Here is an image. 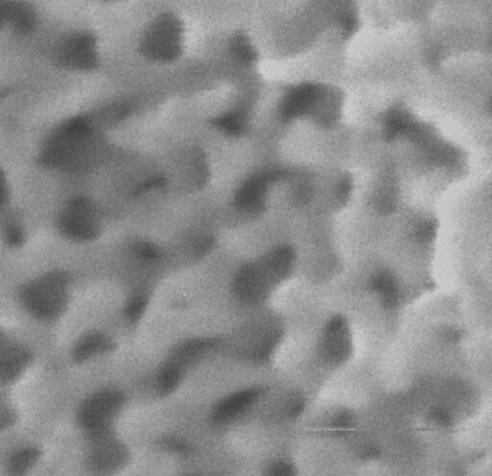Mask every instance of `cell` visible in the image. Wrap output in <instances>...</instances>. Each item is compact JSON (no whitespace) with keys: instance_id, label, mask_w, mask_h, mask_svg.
<instances>
[{"instance_id":"cell-1","label":"cell","mask_w":492,"mask_h":476,"mask_svg":"<svg viewBox=\"0 0 492 476\" xmlns=\"http://www.w3.org/2000/svg\"><path fill=\"white\" fill-rule=\"evenodd\" d=\"M92 127L82 117L65 119L48 136L40 151V161L53 171L70 172L81 167Z\"/></svg>"},{"instance_id":"cell-2","label":"cell","mask_w":492,"mask_h":476,"mask_svg":"<svg viewBox=\"0 0 492 476\" xmlns=\"http://www.w3.org/2000/svg\"><path fill=\"white\" fill-rule=\"evenodd\" d=\"M27 311L39 319L59 317L69 300V279L62 272H50L31 280L20 293Z\"/></svg>"},{"instance_id":"cell-3","label":"cell","mask_w":492,"mask_h":476,"mask_svg":"<svg viewBox=\"0 0 492 476\" xmlns=\"http://www.w3.org/2000/svg\"><path fill=\"white\" fill-rule=\"evenodd\" d=\"M183 31L181 21L165 14L152 22L145 33L142 49L144 57L158 62L175 60L181 53Z\"/></svg>"},{"instance_id":"cell-4","label":"cell","mask_w":492,"mask_h":476,"mask_svg":"<svg viewBox=\"0 0 492 476\" xmlns=\"http://www.w3.org/2000/svg\"><path fill=\"white\" fill-rule=\"evenodd\" d=\"M54 60L62 69L84 73L96 68L98 50L96 38L86 31L63 37L54 49Z\"/></svg>"},{"instance_id":"cell-5","label":"cell","mask_w":492,"mask_h":476,"mask_svg":"<svg viewBox=\"0 0 492 476\" xmlns=\"http://www.w3.org/2000/svg\"><path fill=\"white\" fill-rule=\"evenodd\" d=\"M60 234L66 239L85 242L98 234L96 209L85 197H74L65 203L58 219Z\"/></svg>"},{"instance_id":"cell-6","label":"cell","mask_w":492,"mask_h":476,"mask_svg":"<svg viewBox=\"0 0 492 476\" xmlns=\"http://www.w3.org/2000/svg\"><path fill=\"white\" fill-rule=\"evenodd\" d=\"M123 396L117 391L97 393L81 407L80 423L82 428L93 438L106 435L111 420L120 411Z\"/></svg>"},{"instance_id":"cell-7","label":"cell","mask_w":492,"mask_h":476,"mask_svg":"<svg viewBox=\"0 0 492 476\" xmlns=\"http://www.w3.org/2000/svg\"><path fill=\"white\" fill-rule=\"evenodd\" d=\"M290 259H292V252L288 250H281L264 265H246L234 281L236 293L243 301L250 303L259 301L265 290L268 273L272 270L284 269Z\"/></svg>"},{"instance_id":"cell-8","label":"cell","mask_w":492,"mask_h":476,"mask_svg":"<svg viewBox=\"0 0 492 476\" xmlns=\"http://www.w3.org/2000/svg\"><path fill=\"white\" fill-rule=\"evenodd\" d=\"M96 441L89 453L88 462L96 471H111L120 467L127 459V451L119 442L111 441L108 434L93 438Z\"/></svg>"},{"instance_id":"cell-9","label":"cell","mask_w":492,"mask_h":476,"mask_svg":"<svg viewBox=\"0 0 492 476\" xmlns=\"http://www.w3.org/2000/svg\"><path fill=\"white\" fill-rule=\"evenodd\" d=\"M39 24L37 10L27 0H11L7 28L18 36H28Z\"/></svg>"},{"instance_id":"cell-10","label":"cell","mask_w":492,"mask_h":476,"mask_svg":"<svg viewBox=\"0 0 492 476\" xmlns=\"http://www.w3.org/2000/svg\"><path fill=\"white\" fill-rule=\"evenodd\" d=\"M30 360V353L25 348L16 345L0 348V382H9L18 378Z\"/></svg>"},{"instance_id":"cell-11","label":"cell","mask_w":492,"mask_h":476,"mask_svg":"<svg viewBox=\"0 0 492 476\" xmlns=\"http://www.w3.org/2000/svg\"><path fill=\"white\" fill-rule=\"evenodd\" d=\"M261 393L259 388H251L230 395L217 406L214 418L219 423L228 422L252 405Z\"/></svg>"},{"instance_id":"cell-12","label":"cell","mask_w":492,"mask_h":476,"mask_svg":"<svg viewBox=\"0 0 492 476\" xmlns=\"http://www.w3.org/2000/svg\"><path fill=\"white\" fill-rule=\"evenodd\" d=\"M113 349V342L103 334L88 335L78 342L74 352V359L78 362L91 358L96 354L104 353Z\"/></svg>"},{"instance_id":"cell-13","label":"cell","mask_w":492,"mask_h":476,"mask_svg":"<svg viewBox=\"0 0 492 476\" xmlns=\"http://www.w3.org/2000/svg\"><path fill=\"white\" fill-rule=\"evenodd\" d=\"M264 182L255 180L245 185L238 196V203L248 211H257L263 204Z\"/></svg>"},{"instance_id":"cell-14","label":"cell","mask_w":492,"mask_h":476,"mask_svg":"<svg viewBox=\"0 0 492 476\" xmlns=\"http://www.w3.org/2000/svg\"><path fill=\"white\" fill-rule=\"evenodd\" d=\"M40 452L35 449H21L15 453L9 461V470L13 473H22L37 463Z\"/></svg>"},{"instance_id":"cell-15","label":"cell","mask_w":492,"mask_h":476,"mask_svg":"<svg viewBox=\"0 0 492 476\" xmlns=\"http://www.w3.org/2000/svg\"><path fill=\"white\" fill-rule=\"evenodd\" d=\"M231 52L234 58L245 64L252 63L256 58V52L249 38L237 35L232 40Z\"/></svg>"},{"instance_id":"cell-16","label":"cell","mask_w":492,"mask_h":476,"mask_svg":"<svg viewBox=\"0 0 492 476\" xmlns=\"http://www.w3.org/2000/svg\"><path fill=\"white\" fill-rule=\"evenodd\" d=\"M181 371L169 364L162 371L159 379L160 389L163 393L173 392L181 381Z\"/></svg>"},{"instance_id":"cell-17","label":"cell","mask_w":492,"mask_h":476,"mask_svg":"<svg viewBox=\"0 0 492 476\" xmlns=\"http://www.w3.org/2000/svg\"><path fill=\"white\" fill-rule=\"evenodd\" d=\"M4 236L8 245L14 248L21 246L26 239L24 229L18 225L8 226Z\"/></svg>"},{"instance_id":"cell-18","label":"cell","mask_w":492,"mask_h":476,"mask_svg":"<svg viewBox=\"0 0 492 476\" xmlns=\"http://www.w3.org/2000/svg\"><path fill=\"white\" fill-rule=\"evenodd\" d=\"M148 301L143 296L134 297L127 307V316L131 320L138 319L147 307Z\"/></svg>"},{"instance_id":"cell-19","label":"cell","mask_w":492,"mask_h":476,"mask_svg":"<svg viewBox=\"0 0 492 476\" xmlns=\"http://www.w3.org/2000/svg\"><path fill=\"white\" fill-rule=\"evenodd\" d=\"M220 128L225 129L231 134H237L242 130L241 119L234 115L223 117L218 120Z\"/></svg>"},{"instance_id":"cell-20","label":"cell","mask_w":492,"mask_h":476,"mask_svg":"<svg viewBox=\"0 0 492 476\" xmlns=\"http://www.w3.org/2000/svg\"><path fill=\"white\" fill-rule=\"evenodd\" d=\"M10 193L8 177L5 172L0 169V209L4 208L8 203Z\"/></svg>"},{"instance_id":"cell-21","label":"cell","mask_w":492,"mask_h":476,"mask_svg":"<svg viewBox=\"0 0 492 476\" xmlns=\"http://www.w3.org/2000/svg\"><path fill=\"white\" fill-rule=\"evenodd\" d=\"M11 0H0V30L7 28Z\"/></svg>"},{"instance_id":"cell-22","label":"cell","mask_w":492,"mask_h":476,"mask_svg":"<svg viewBox=\"0 0 492 476\" xmlns=\"http://www.w3.org/2000/svg\"><path fill=\"white\" fill-rule=\"evenodd\" d=\"M294 473V469L289 464L279 463L275 464L271 470L270 474L272 475H292Z\"/></svg>"},{"instance_id":"cell-23","label":"cell","mask_w":492,"mask_h":476,"mask_svg":"<svg viewBox=\"0 0 492 476\" xmlns=\"http://www.w3.org/2000/svg\"><path fill=\"white\" fill-rule=\"evenodd\" d=\"M137 251L139 256L144 259H153L158 257V250H156L151 245H148V243L141 245Z\"/></svg>"},{"instance_id":"cell-24","label":"cell","mask_w":492,"mask_h":476,"mask_svg":"<svg viewBox=\"0 0 492 476\" xmlns=\"http://www.w3.org/2000/svg\"><path fill=\"white\" fill-rule=\"evenodd\" d=\"M344 326V320L342 317L334 318L328 324L327 331L330 334H338L339 331L342 329Z\"/></svg>"},{"instance_id":"cell-25","label":"cell","mask_w":492,"mask_h":476,"mask_svg":"<svg viewBox=\"0 0 492 476\" xmlns=\"http://www.w3.org/2000/svg\"><path fill=\"white\" fill-rule=\"evenodd\" d=\"M165 446L167 449H172L175 452L186 453L188 452V448L183 444V442L171 439L165 441Z\"/></svg>"},{"instance_id":"cell-26","label":"cell","mask_w":492,"mask_h":476,"mask_svg":"<svg viewBox=\"0 0 492 476\" xmlns=\"http://www.w3.org/2000/svg\"><path fill=\"white\" fill-rule=\"evenodd\" d=\"M12 418L13 416L9 409L0 406V429L12 423Z\"/></svg>"},{"instance_id":"cell-27","label":"cell","mask_w":492,"mask_h":476,"mask_svg":"<svg viewBox=\"0 0 492 476\" xmlns=\"http://www.w3.org/2000/svg\"><path fill=\"white\" fill-rule=\"evenodd\" d=\"M432 418L434 420L435 423L440 425H447L450 424V416L447 415L442 411H435L432 413Z\"/></svg>"},{"instance_id":"cell-28","label":"cell","mask_w":492,"mask_h":476,"mask_svg":"<svg viewBox=\"0 0 492 476\" xmlns=\"http://www.w3.org/2000/svg\"><path fill=\"white\" fill-rule=\"evenodd\" d=\"M352 422V417L349 413H342L337 419H335L334 425L339 427H345L350 425Z\"/></svg>"},{"instance_id":"cell-29","label":"cell","mask_w":492,"mask_h":476,"mask_svg":"<svg viewBox=\"0 0 492 476\" xmlns=\"http://www.w3.org/2000/svg\"><path fill=\"white\" fill-rule=\"evenodd\" d=\"M304 411V403H297L290 409V416L296 417Z\"/></svg>"},{"instance_id":"cell-30","label":"cell","mask_w":492,"mask_h":476,"mask_svg":"<svg viewBox=\"0 0 492 476\" xmlns=\"http://www.w3.org/2000/svg\"><path fill=\"white\" fill-rule=\"evenodd\" d=\"M379 451L376 449H371L365 451L363 455L364 458L372 459L378 456Z\"/></svg>"}]
</instances>
